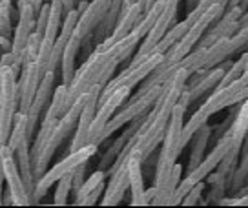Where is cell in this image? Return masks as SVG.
Returning <instances> with one entry per match:
<instances>
[{
    "label": "cell",
    "instance_id": "25",
    "mask_svg": "<svg viewBox=\"0 0 248 208\" xmlns=\"http://www.w3.org/2000/svg\"><path fill=\"white\" fill-rule=\"evenodd\" d=\"M71 190H73V172L62 176V177L57 181V190H55V197H53L55 205H66L68 195H70Z\"/></svg>",
    "mask_w": 248,
    "mask_h": 208
},
{
    "label": "cell",
    "instance_id": "26",
    "mask_svg": "<svg viewBox=\"0 0 248 208\" xmlns=\"http://www.w3.org/2000/svg\"><path fill=\"white\" fill-rule=\"evenodd\" d=\"M49 9H51V4H44L40 8L39 15H37V26H35V31L44 37V31H46L47 26V18H49Z\"/></svg>",
    "mask_w": 248,
    "mask_h": 208
},
{
    "label": "cell",
    "instance_id": "19",
    "mask_svg": "<svg viewBox=\"0 0 248 208\" xmlns=\"http://www.w3.org/2000/svg\"><path fill=\"white\" fill-rule=\"evenodd\" d=\"M128 170H130V190H132V205L135 207H142V205H150L146 197V190H144V183H142V172H140V157L137 154H128Z\"/></svg>",
    "mask_w": 248,
    "mask_h": 208
},
{
    "label": "cell",
    "instance_id": "11",
    "mask_svg": "<svg viewBox=\"0 0 248 208\" xmlns=\"http://www.w3.org/2000/svg\"><path fill=\"white\" fill-rule=\"evenodd\" d=\"M104 84H97L90 90V97H88V102H86L82 113L78 117L77 128H75V137L71 141L70 152H75L78 148L90 144L88 143V137H90V128H92V123L95 119V113H97V108H99V97H101V92Z\"/></svg>",
    "mask_w": 248,
    "mask_h": 208
},
{
    "label": "cell",
    "instance_id": "5",
    "mask_svg": "<svg viewBox=\"0 0 248 208\" xmlns=\"http://www.w3.org/2000/svg\"><path fill=\"white\" fill-rule=\"evenodd\" d=\"M163 88H164V84H155V86L146 88V90H139V92L135 93V97L128 102V106H124L119 113H115V115L109 119V123L106 124V128L102 130L101 137L97 139V144H101L104 139H108L113 131H117L119 128H123L124 124L132 123V121H137L139 117L146 115L148 110L154 108V104L157 102L159 95L163 93Z\"/></svg>",
    "mask_w": 248,
    "mask_h": 208
},
{
    "label": "cell",
    "instance_id": "10",
    "mask_svg": "<svg viewBox=\"0 0 248 208\" xmlns=\"http://www.w3.org/2000/svg\"><path fill=\"white\" fill-rule=\"evenodd\" d=\"M130 92H132V88L123 86V88H119V90H115V92L111 93L104 102L99 104L97 113H95V119H93V123H92V128H90V137H88V143H90V144H97V139L101 137L102 130L106 128V124L109 123V119L115 115L117 110L121 108V104L128 99ZM97 146H99V144H97Z\"/></svg>",
    "mask_w": 248,
    "mask_h": 208
},
{
    "label": "cell",
    "instance_id": "17",
    "mask_svg": "<svg viewBox=\"0 0 248 208\" xmlns=\"http://www.w3.org/2000/svg\"><path fill=\"white\" fill-rule=\"evenodd\" d=\"M111 179H109L108 186L104 190V197H102L101 205L104 207H113V205H119L124 197V192L130 188V170H128V162H123L115 172L109 174Z\"/></svg>",
    "mask_w": 248,
    "mask_h": 208
},
{
    "label": "cell",
    "instance_id": "12",
    "mask_svg": "<svg viewBox=\"0 0 248 208\" xmlns=\"http://www.w3.org/2000/svg\"><path fill=\"white\" fill-rule=\"evenodd\" d=\"M35 8L31 0H18V24L15 28V39H13V48L11 51L15 53L18 62L22 64L24 48L30 40L31 33L35 31Z\"/></svg>",
    "mask_w": 248,
    "mask_h": 208
},
{
    "label": "cell",
    "instance_id": "16",
    "mask_svg": "<svg viewBox=\"0 0 248 208\" xmlns=\"http://www.w3.org/2000/svg\"><path fill=\"white\" fill-rule=\"evenodd\" d=\"M109 2H111V0H92V2L86 6L84 11L80 13V16H78V22H77V26H75L73 35L84 42L93 31L97 30V26H99L101 20L104 18V15H106V11H108V8H109Z\"/></svg>",
    "mask_w": 248,
    "mask_h": 208
},
{
    "label": "cell",
    "instance_id": "14",
    "mask_svg": "<svg viewBox=\"0 0 248 208\" xmlns=\"http://www.w3.org/2000/svg\"><path fill=\"white\" fill-rule=\"evenodd\" d=\"M4 174H6L9 192L13 195V205H16V207L31 205L30 193L26 190L22 176H20V172H18L15 155H13V152L8 148V144H4Z\"/></svg>",
    "mask_w": 248,
    "mask_h": 208
},
{
    "label": "cell",
    "instance_id": "8",
    "mask_svg": "<svg viewBox=\"0 0 248 208\" xmlns=\"http://www.w3.org/2000/svg\"><path fill=\"white\" fill-rule=\"evenodd\" d=\"M163 57H164L163 53H155V51H152V53L148 55L144 61H140L139 64H130L123 73H119L115 79H111L108 84L102 88L101 97H99V104L104 102V100L108 99L115 90H119V88H123V86L133 88L135 84L142 82V80H144V79H146L148 75H150V73L163 62Z\"/></svg>",
    "mask_w": 248,
    "mask_h": 208
},
{
    "label": "cell",
    "instance_id": "1",
    "mask_svg": "<svg viewBox=\"0 0 248 208\" xmlns=\"http://www.w3.org/2000/svg\"><path fill=\"white\" fill-rule=\"evenodd\" d=\"M140 40L142 39L139 35L135 31H132L128 37H124L123 40H119L111 46H97V49L90 55V59L77 69L71 84L68 86V104H70V108L75 102V99H78L82 93H88L93 86L108 84L117 64L123 62L124 59H128Z\"/></svg>",
    "mask_w": 248,
    "mask_h": 208
},
{
    "label": "cell",
    "instance_id": "20",
    "mask_svg": "<svg viewBox=\"0 0 248 208\" xmlns=\"http://www.w3.org/2000/svg\"><path fill=\"white\" fill-rule=\"evenodd\" d=\"M82 46V40L71 35V39L68 40V44L64 48V55H62V61H61V73H62V84L70 86L77 69H75V59H77L78 49Z\"/></svg>",
    "mask_w": 248,
    "mask_h": 208
},
{
    "label": "cell",
    "instance_id": "34",
    "mask_svg": "<svg viewBox=\"0 0 248 208\" xmlns=\"http://www.w3.org/2000/svg\"><path fill=\"white\" fill-rule=\"evenodd\" d=\"M237 203H239V205H248V195L247 197H243L241 201H237Z\"/></svg>",
    "mask_w": 248,
    "mask_h": 208
},
{
    "label": "cell",
    "instance_id": "30",
    "mask_svg": "<svg viewBox=\"0 0 248 208\" xmlns=\"http://www.w3.org/2000/svg\"><path fill=\"white\" fill-rule=\"evenodd\" d=\"M84 168H86V162L84 164H80L75 172H73V192L77 193L78 188L84 185Z\"/></svg>",
    "mask_w": 248,
    "mask_h": 208
},
{
    "label": "cell",
    "instance_id": "22",
    "mask_svg": "<svg viewBox=\"0 0 248 208\" xmlns=\"http://www.w3.org/2000/svg\"><path fill=\"white\" fill-rule=\"evenodd\" d=\"M181 164H175L173 170L170 172V176L164 179L159 186H155V197H154V205H170V199L173 197V193L177 190L179 183H181Z\"/></svg>",
    "mask_w": 248,
    "mask_h": 208
},
{
    "label": "cell",
    "instance_id": "15",
    "mask_svg": "<svg viewBox=\"0 0 248 208\" xmlns=\"http://www.w3.org/2000/svg\"><path fill=\"white\" fill-rule=\"evenodd\" d=\"M42 75L39 71L37 62L33 61L30 64H26L22 69V77L16 82V92H18V110L22 113H28L31 102L35 99V93L39 90V84L42 80Z\"/></svg>",
    "mask_w": 248,
    "mask_h": 208
},
{
    "label": "cell",
    "instance_id": "4",
    "mask_svg": "<svg viewBox=\"0 0 248 208\" xmlns=\"http://www.w3.org/2000/svg\"><path fill=\"white\" fill-rule=\"evenodd\" d=\"M233 144H235V143H233V139H232V133L228 131L225 137L217 143V146L214 148L192 172H188V176L179 183L177 190H175L173 197L170 199V205H179V203L183 201V197H185L186 193L190 192L195 185H199V183H202V179L208 177L210 174L223 162V159H225L226 154L232 150Z\"/></svg>",
    "mask_w": 248,
    "mask_h": 208
},
{
    "label": "cell",
    "instance_id": "18",
    "mask_svg": "<svg viewBox=\"0 0 248 208\" xmlns=\"http://www.w3.org/2000/svg\"><path fill=\"white\" fill-rule=\"evenodd\" d=\"M140 18H142V11H140L137 2H135L133 6H130V8H123V13L119 16V22H117L113 33H111L104 42H101L99 48H108V46H111V44L119 42V40H123L124 37H128Z\"/></svg>",
    "mask_w": 248,
    "mask_h": 208
},
{
    "label": "cell",
    "instance_id": "3",
    "mask_svg": "<svg viewBox=\"0 0 248 208\" xmlns=\"http://www.w3.org/2000/svg\"><path fill=\"white\" fill-rule=\"evenodd\" d=\"M185 112L186 106L177 102V106L173 108L170 124L166 128L163 139V150L159 154L157 161V172H155V186H159L164 179L170 176L173 166L177 164V157L183 150V126H185Z\"/></svg>",
    "mask_w": 248,
    "mask_h": 208
},
{
    "label": "cell",
    "instance_id": "32",
    "mask_svg": "<svg viewBox=\"0 0 248 208\" xmlns=\"http://www.w3.org/2000/svg\"><path fill=\"white\" fill-rule=\"evenodd\" d=\"M64 2V9H66V13L70 11V9L75 8V0H62Z\"/></svg>",
    "mask_w": 248,
    "mask_h": 208
},
{
    "label": "cell",
    "instance_id": "33",
    "mask_svg": "<svg viewBox=\"0 0 248 208\" xmlns=\"http://www.w3.org/2000/svg\"><path fill=\"white\" fill-rule=\"evenodd\" d=\"M31 4H33V8H35V13H37V15H39L40 8H42V6H44V4H42V0H31Z\"/></svg>",
    "mask_w": 248,
    "mask_h": 208
},
{
    "label": "cell",
    "instance_id": "2",
    "mask_svg": "<svg viewBox=\"0 0 248 208\" xmlns=\"http://www.w3.org/2000/svg\"><path fill=\"white\" fill-rule=\"evenodd\" d=\"M88 97H90V92L82 93L78 99H75V102L71 104V108L59 119L55 130L51 131V135L47 137L46 144L42 146V150L39 152L37 159L33 162V176H35V181H39V179L46 174L47 164H49L51 157L55 155V152H57V148L61 146L62 141L77 128L78 117H80V113H82V110H84V106H86V102H88Z\"/></svg>",
    "mask_w": 248,
    "mask_h": 208
},
{
    "label": "cell",
    "instance_id": "28",
    "mask_svg": "<svg viewBox=\"0 0 248 208\" xmlns=\"http://www.w3.org/2000/svg\"><path fill=\"white\" fill-rule=\"evenodd\" d=\"M201 192H202V185L199 183V185H195L190 192L186 193L181 203H183V205H195V203H197V197L201 195Z\"/></svg>",
    "mask_w": 248,
    "mask_h": 208
},
{
    "label": "cell",
    "instance_id": "36",
    "mask_svg": "<svg viewBox=\"0 0 248 208\" xmlns=\"http://www.w3.org/2000/svg\"><path fill=\"white\" fill-rule=\"evenodd\" d=\"M75 2H77V0H75Z\"/></svg>",
    "mask_w": 248,
    "mask_h": 208
},
{
    "label": "cell",
    "instance_id": "31",
    "mask_svg": "<svg viewBox=\"0 0 248 208\" xmlns=\"http://www.w3.org/2000/svg\"><path fill=\"white\" fill-rule=\"evenodd\" d=\"M2 205H13V195L9 192V188H8V192L2 195Z\"/></svg>",
    "mask_w": 248,
    "mask_h": 208
},
{
    "label": "cell",
    "instance_id": "24",
    "mask_svg": "<svg viewBox=\"0 0 248 208\" xmlns=\"http://www.w3.org/2000/svg\"><path fill=\"white\" fill-rule=\"evenodd\" d=\"M104 176H106V172H104V170H97L95 174H92L90 179L84 181V185L80 186V188H78V192L75 193V205H80L88 193L93 192L99 185H102V183H104Z\"/></svg>",
    "mask_w": 248,
    "mask_h": 208
},
{
    "label": "cell",
    "instance_id": "27",
    "mask_svg": "<svg viewBox=\"0 0 248 208\" xmlns=\"http://www.w3.org/2000/svg\"><path fill=\"white\" fill-rule=\"evenodd\" d=\"M11 26H9V2H0V35H8Z\"/></svg>",
    "mask_w": 248,
    "mask_h": 208
},
{
    "label": "cell",
    "instance_id": "6",
    "mask_svg": "<svg viewBox=\"0 0 248 208\" xmlns=\"http://www.w3.org/2000/svg\"><path fill=\"white\" fill-rule=\"evenodd\" d=\"M16 71L11 66L0 68V144H8L9 133L13 130L18 92H16Z\"/></svg>",
    "mask_w": 248,
    "mask_h": 208
},
{
    "label": "cell",
    "instance_id": "13",
    "mask_svg": "<svg viewBox=\"0 0 248 208\" xmlns=\"http://www.w3.org/2000/svg\"><path fill=\"white\" fill-rule=\"evenodd\" d=\"M53 92H55V71H47L46 75H44V79L40 80L39 90L35 93V99H33L30 110L26 113V117H28V137H30V141L33 137V133H35L39 117L42 115L46 104L53 97Z\"/></svg>",
    "mask_w": 248,
    "mask_h": 208
},
{
    "label": "cell",
    "instance_id": "35",
    "mask_svg": "<svg viewBox=\"0 0 248 208\" xmlns=\"http://www.w3.org/2000/svg\"><path fill=\"white\" fill-rule=\"evenodd\" d=\"M247 135H248V133H247ZM247 162H248V144H247V154H245V164H247Z\"/></svg>",
    "mask_w": 248,
    "mask_h": 208
},
{
    "label": "cell",
    "instance_id": "23",
    "mask_svg": "<svg viewBox=\"0 0 248 208\" xmlns=\"http://www.w3.org/2000/svg\"><path fill=\"white\" fill-rule=\"evenodd\" d=\"M68 110H70V104H68V86H57L53 92V97L49 100V106H47L44 119H61Z\"/></svg>",
    "mask_w": 248,
    "mask_h": 208
},
{
    "label": "cell",
    "instance_id": "7",
    "mask_svg": "<svg viewBox=\"0 0 248 208\" xmlns=\"http://www.w3.org/2000/svg\"><path fill=\"white\" fill-rule=\"evenodd\" d=\"M95 152H97V144H86V146L78 148L75 152H70L62 161L57 162L53 168L47 170L46 174L37 181V186H35V203H39V201L46 195V192L49 190V186L55 185L62 176H66V174H70V172H75L80 164L88 162V159L93 157Z\"/></svg>",
    "mask_w": 248,
    "mask_h": 208
},
{
    "label": "cell",
    "instance_id": "9",
    "mask_svg": "<svg viewBox=\"0 0 248 208\" xmlns=\"http://www.w3.org/2000/svg\"><path fill=\"white\" fill-rule=\"evenodd\" d=\"M177 6H179V0H166V6H164L161 16L157 18L154 28L148 31L146 37L140 40V46L137 49L135 57H133L132 64H139L140 61H144L148 55L154 51V48L161 42V39L166 35V31L170 30L171 24H173V18L177 15Z\"/></svg>",
    "mask_w": 248,
    "mask_h": 208
},
{
    "label": "cell",
    "instance_id": "29",
    "mask_svg": "<svg viewBox=\"0 0 248 208\" xmlns=\"http://www.w3.org/2000/svg\"><path fill=\"white\" fill-rule=\"evenodd\" d=\"M104 190H106V185L102 183V185L97 186V188H95L93 192L88 193V195H86V197H84V201H82L80 205H95V203L99 201V197H101V193L104 192Z\"/></svg>",
    "mask_w": 248,
    "mask_h": 208
},
{
    "label": "cell",
    "instance_id": "21",
    "mask_svg": "<svg viewBox=\"0 0 248 208\" xmlns=\"http://www.w3.org/2000/svg\"><path fill=\"white\" fill-rule=\"evenodd\" d=\"M123 6H124V0H111L109 2V8L106 11V15L101 20V24L97 26V30L93 31L97 35V39H99V44L104 42L113 33L117 22H119V16L123 13Z\"/></svg>",
    "mask_w": 248,
    "mask_h": 208
}]
</instances>
